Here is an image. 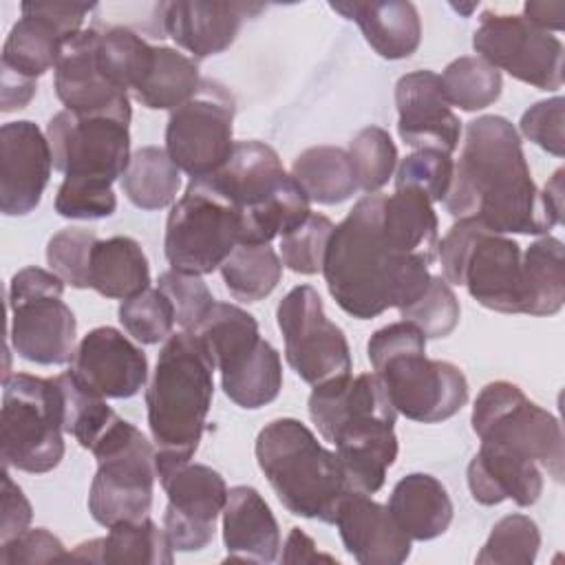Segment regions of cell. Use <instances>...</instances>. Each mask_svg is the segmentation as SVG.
Wrapping results in <instances>:
<instances>
[{
    "mask_svg": "<svg viewBox=\"0 0 565 565\" xmlns=\"http://www.w3.org/2000/svg\"><path fill=\"white\" fill-rule=\"evenodd\" d=\"M444 207L455 218H477L497 234H545L563 223L534 185L516 128L499 115L466 126Z\"/></svg>",
    "mask_w": 565,
    "mask_h": 565,
    "instance_id": "6da1fadb",
    "label": "cell"
},
{
    "mask_svg": "<svg viewBox=\"0 0 565 565\" xmlns=\"http://www.w3.org/2000/svg\"><path fill=\"white\" fill-rule=\"evenodd\" d=\"M386 194L362 196L335 225L322 274L338 307L371 320L386 309L413 302L430 280V263L399 254L384 234L382 207Z\"/></svg>",
    "mask_w": 565,
    "mask_h": 565,
    "instance_id": "7a4b0ae2",
    "label": "cell"
},
{
    "mask_svg": "<svg viewBox=\"0 0 565 565\" xmlns=\"http://www.w3.org/2000/svg\"><path fill=\"white\" fill-rule=\"evenodd\" d=\"M309 417L335 446L351 492H377L397 459V411L382 380L375 373H349L313 386Z\"/></svg>",
    "mask_w": 565,
    "mask_h": 565,
    "instance_id": "3957f363",
    "label": "cell"
},
{
    "mask_svg": "<svg viewBox=\"0 0 565 565\" xmlns=\"http://www.w3.org/2000/svg\"><path fill=\"white\" fill-rule=\"evenodd\" d=\"M214 369L205 344L190 331L172 333L161 347L146 388L157 477L194 457L214 395Z\"/></svg>",
    "mask_w": 565,
    "mask_h": 565,
    "instance_id": "277c9868",
    "label": "cell"
},
{
    "mask_svg": "<svg viewBox=\"0 0 565 565\" xmlns=\"http://www.w3.org/2000/svg\"><path fill=\"white\" fill-rule=\"evenodd\" d=\"M375 375L406 419L437 424L468 402L466 375L446 360L426 358V335L406 320L377 329L366 344Z\"/></svg>",
    "mask_w": 565,
    "mask_h": 565,
    "instance_id": "5b68a950",
    "label": "cell"
},
{
    "mask_svg": "<svg viewBox=\"0 0 565 565\" xmlns=\"http://www.w3.org/2000/svg\"><path fill=\"white\" fill-rule=\"evenodd\" d=\"M256 461L280 503L296 516L333 523L351 492L338 455L327 450L298 419L269 422L256 437Z\"/></svg>",
    "mask_w": 565,
    "mask_h": 565,
    "instance_id": "8992f818",
    "label": "cell"
},
{
    "mask_svg": "<svg viewBox=\"0 0 565 565\" xmlns=\"http://www.w3.org/2000/svg\"><path fill=\"white\" fill-rule=\"evenodd\" d=\"M437 256L448 285H463L486 309L523 313V254L516 241L490 232L477 218H459L441 238Z\"/></svg>",
    "mask_w": 565,
    "mask_h": 565,
    "instance_id": "52a82bcc",
    "label": "cell"
},
{
    "mask_svg": "<svg viewBox=\"0 0 565 565\" xmlns=\"http://www.w3.org/2000/svg\"><path fill=\"white\" fill-rule=\"evenodd\" d=\"M0 448L4 468L31 475L53 470L64 457L62 391L55 377L15 373L4 377Z\"/></svg>",
    "mask_w": 565,
    "mask_h": 565,
    "instance_id": "ba28073f",
    "label": "cell"
},
{
    "mask_svg": "<svg viewBox=\"0 0 565 565\" xmlns=\"http://www.w3.org/2000/svg\"><path fill=\"white\" fill-rule=\"evenodd\" d=\"M90 452L97 459L88 492L90 516L104 527L146 519L157 477L154 448L146 435L117 417Z\"/></svg>",
    "mask_w": 565,
    "mask_h": 565,
    "instance_id": "9c48e42d",
    "label": "cell"
},
{
    "mask_svg": "<svg viewBox=\"0 0 565 565\" xmlns=\"http://www.w3.org/2000/svg\"><path fill=\"white\" fill-rule=\"evenodd\" d=\"M470 422L481 444L527 457L543 466L554 481H563L561 424L550 411L530 402L516 384L505 380L486 384L475 399Z\"/></svg>",
    "mask_w": 565,
    "mask_h": 565,
    "instance_id": "30bf717a",
    "label": "cell"
},
{
    "mask_svg": "<svg viewBox=\"0 0 565 565\" xmlns=\"http://www.w3.org/2000/svg\"><path fill=\"white\" fill-rule=\"evenodd\" d=\"M64 280L42 267L20 269L9 285V342L33 364H66L75 353L77 322L62 300Z\"/></svg>",
    "mask_w": 565,
    "mask_h": 565,
    "instance_id": "8fae6325",
    "label": "cell"
},
{
    "mask_svg": "<svg viewBox=\"0 0 565 565\" xmlns=\"http://www.w3.org/2000/svg\"><path fill=\"white\" fill-rule=\"evenodd\" d=\"M241 245V212L205 179H190L166 221L163 249L174 271L212 274Z\"/></svg>",
    "mask_w": 565,
    "mask_h": 565,
    "instance_id": "7c38bea8",
    "label": "cell"
},
{
    "mask_svg": "<svg viewBox=\"0 0 565 565\" xmlns=\"http://www.w3.org/2000/svg\"><path fill=\"white\" fill-rule=\"evenodd\" d=\"M285 338L287 364L300 380L320 386L351 373V349L344 331L324 316L322 298L311 285L294 287L276 309Z\"/></svg>",
    "mask_w": 565,
    "mask_h": 565,
    "instance_id": "4fadbf2b",
    "label": "cell"
},
{
    "mask_svg": "<svg viewBox=\"0 0 565 565\" xmlns=\"http://www.w3.org/2000/svg\"><path fill=\"white\" fill-rule=\"evenodd\" d=\"M53 168L64 179L113 185L130 163L128 121L60 110L46 126Z\"/></svg>",
    "mask_w": 565,
    "mask_h": 565,
    "instance_id": "5bb4252c",
    "label": "cell"
},
{
    "mask_svg": "<svg viewBox=\"0 0 565 565\" xmlns=\"http://www.w3.org/2000/svg\"><path fill=\"white\" fill-rule=\"evenodd\" d=\"M234 110L232 93L214 79H203L199 93L170 113L166 152L190 179H205L230 159Z\"/></svg>",
    "mask_w": 565,
    "mask_h": 565,
    "instance_id": "9a60e30c",
    "label": "cell"
},
{
    "mask_svg": "<svg viewBox=\"0 0 565 565\" xmlns=\"http://www.w3.org/2000/svg\"><path fill=\"white\" fill-rule=\"evenodd\" d=\"M481 60L539 90L563 86V42L523 15L483 11L472 35Z\"/></svg>",
    "mask_w": 565,
    "mask_h": 565,
    "instance_id": "2e32d148",
    "label": "cell"
},
{
    "mask_svg": "<svg viewBox=\"0 0 565 565\" xmlns=\"http://www.w3.org/2000/svg\"><path fill=\"white\" fill-rule=\"evenodd\" d=\"M168 494L163 530L179 552L203 550L216 530V516L227 501L223 477L203 463H181L159 475Z\"/></svg>",
    "mask_w": 565,
    "mask_h": 565,
    "instance_id": "e0dca14e",
    "label": "cell"
},
{
    "mask_svg": "<svg viewBox=\"0 0 565 565\" xmlns=\"http://www.w3.org/2000/svg\"><path fill=\"white\" fill-rule=\"evenodd\" d=\"M68 371L90 393L126 399L143 388L148 358L121 331L97 327L75 347Z\"/></svg>",
    "mask_w": 565,
    "mask_h": 565,
    "instance_id": "ac0fdd59",
    "label": "cell"
},
{
    "mask_svg": "<svg viewBox=\"0 0 565 565\" xmlns=\"http://www.w3.org/2000/svg\"><path fill=\"white\" fill-rule=\"evenodd\" d=\"M99 29H82L62 49L55 64V95L66 110L77 115H106L130 124V97L115 88L97 66Z\"/></svg>",
    "mask_w": 565,
    "mask_h": 565,
    "instance_id": "d6986e66",
    "label": "cell"
},
{
    "mask_svg": "<svg viewBox=\"0 0 565 565\" xmlns=\"http://www.w3.org/2000/svg\"><path fill=\"white\" fill-rule=\"evenodd\" d=\"M53 154L49 139L33 121H9L0 128V210L24 216L40 205Z\"/></svg>",
    "mask_w": 565,
    "mask_h": 565,
    "instance_id": "ffe728a7",
    "label": "cell"
},
{
    "mask_svg": "<svg viewBox=\"0 0 565 565\" xmlns=\"http://www.w3.org/2000/svg\"><path fill=\"white\" fill-rule=\"evenodd\" d=\"M397 132L415 150L452 154L459 146L461 121L444 97L441 77L433 71H413L395 84Z\"/></svg>",
    "mask_w": 565,
    "mask_h": 565,
    "instance_id": "44dd1931",
    "label": "cell"
},
{
    "mask_svg": "<svg viewBox=\"0 0 565 565\" xmlns=\"http://www.w3.org/2000/svg\"><path fill=\"white\" fill-rule=\"evenodd\" d=\"M260 9L263 4L252 2H163L159 22L181 49L203 60L223 53L236 40L245 18Z\"/></svg>",
    "mask_w": 565,
    "mask_h": 565,
    "instance_id": "7402d4cb",
    "label": "cell"
},
{
    "mask_svg": "<svg viewBox=\"0 0 565 565\" xmlns=\"http://www.w3.org/2000/svg\"><path fill=\"white\" fill-rule=\"evenodd\" d=\"M333 523L344 550L362 565H399L411 556V539L388 508L364 492L344 494Z\"/></svg>",
    "mask_w": 565,
    "mask_h": 565,
    "instance_id": "603a6c76",
    "label": "cell"
},
{
    "mask_svg": "<svg viewBox=\"0 0 565 565\" xmlns=\"http://www.w3.org/2000/svg\"><path fill=\"white\" fill-rule=\"evenodd\" d=\"M278 152L263 141H238L230 159L205 181L243 214L263 205L287 179Z\"/></svg>",
    "mask_w": 565,
    "mask_h": 565,
    "instance_id": "cb8c5ba5",
    "label": "cell"
},
{
    "mask_svg": "<svg viewBox=\"0 0 565 565\" xmlns=\"http://www.w3.org/2000/svg\"><path fill=\"white\" fill-rule=\"evenodd\" d=\"M221 514L227 561L274 563L278 558L280 530L271 508L256 488H230Z\"/></svg>",
    "mask_w": 565,
    "mask_h": 565,
    "instance_id": "d4e9b609",
    "label": "cell"
},
{
    "mask_svg": "<svg viewBox=\"0 0 565 565\" xmlns=\"http://www.w3.org/2000/svg\"><path fill=\"white\" fill-rule=\"evenodd\" d=\"M468 488L481 505H497L512 499L516 505L530 508L543 492V475L536 461L481 444L468 463Z\"/></svg>",
    "mask_w": 565,
    "mask_h": 565,
    "instance_id": "484cf974",
    "label": "cell"
},
{
    "mask_svg": "<svg viewBox=\"0 0 565 565\" xmlns=\"http://www.w3.org/2000/svg\"><path fill=\"white\" fill-rule=\"evenodd\" d=\"M331 9L353 20L371 49L384 60H402L417 51L422 22L413 2L369 0V2H331Z\"/></svg>",
    "mask_w": 565,
    "mask_h": 565,
    "instance_id": "4316f807",
    "label": "cell"
},
{
    "mask_svg": "<svg viewBox=\"0 0 565 565\" xmlns=\"http://www.w3.org/2000/svg\"><path fill=\"white\" fill-rule=\"evenodd\" d=\"M104 539L79 543L64 561H88L110 565H170L172 543L166 530H159L148 516L141 521H124L113 527Z\"/></svg>",
    "mask_w": 565,
    "mask_h": 565,
    "instance_id": "83f0119b",
    "label": "cell"
},
{
    "mask_svg": "<svg viewBox=\"0 0 565 565\" xmlns=\"http://www.w3.org/2000/svg\"><path fill=\"white\" fill-rule=\"evenodd\" d=\"M386 508L411 541L437 539L452 521V501L444 483L426 472L402 477Z\"/></svg>",
    "mask_w": 565,
    "mask_h": 565,
    "instance_id": "f1b7e54d",
    "label": "cell"
},
{
    "mask_svg": "<svg viewBox=\"0 0 565 565\" xmlns=\"http://www.w3.org/2000/svg\"><path fill=\"white\" fill-rule=\"evenodd\" d=\"M382 227L399 254L435 263L439 249L437 216L426 194L415 188H399L384 196Z\"/></svg>",
    "mask_w": 565,
    "mask_h": 565,
    "instance_id": "f546056e",
    "label": "cell"
},
{
    "mask_svg": "<svg viewBox=\"0 0 565 565\" xmlns=\"http://www.w3.org/2000/svg\"><path fill=\"white\" fill-rule=\"evenodd\" d=\"M20 9L22 18L11 26L2 46V68L38 79L49 68H55L68 38L29 2Z\"/></svg>",
    "mask_w": 565,
    "mask_h": 565,
    "instance_id": "4dcf8cb0",
    "label": "cell"
},
{
    "mask_svg": "<svg viewBox=\"0 0 565 565\" xmlns=\"http://www.w3.org/2000/svg\"><path fill=\"white\" fill-rule=\"evenodd\" d=\"M192 333L205 344L221 375L243 366L263 342L254 316L230 302H214Z\"/></svg>",
    "mask_w": 565,
    "mask_h": 565,
    "instance_id": "1f68e13d",
    "label": "cell"
},
{
    "mask_svg": "<svg viewBox=\"0 0 565 565\" xmlns=\"http://www.w3.org/2000/svg\"><path fill=\"white\" fill-rule=\"evenodd\" d=\"M88 287L99 296L128 300L150 287V267L141 245L130 236L97 241L90 256Z\"/></svg>",
    "mask_w": 565,
    "mask_h": 565,
    "instance_id": "d6a6232c",
    "label": "cell"
},
{
    "mask_svg": "<svg viewBox=\"0 0 565 565\" xmlns=\"http://www.w3.org/2000/svg\"><path fill=\"white\" fill-rule=\"evenodd\" d=\"M201 82L192 57L170 46H154L152 64L132 97L150 110H177L199 93Z\"/></svg>",
    "mask_w": 565,
    "mask_h": 565,
    "instance_id": "836d02e7",
    "label": "cell"
},
{
    "mask_svg": "<svg viewBox=\"0 0 565 565\" xmlns=\"http://www.w3.org/2000/svg\"><path fill=\"white\" fill-rule=\"evenodd\" d=\"M523 313L554 316L565 300L563 243L554 236L534 241L521 256Z\"/></svg>",
    "mask_w": 565,
    "mask_h": 565,
    "instance_id": "e575fe53",
    "label": "cell"
},
{
    "mask_svg": "<svg viewBox=\"0 0 565 565\" xmlns=\"http://www.w3.org/2000/svg\"><path fill=\"white\" fill-rule=\"evenodd\" d=\"M291 177L309 201L320 205L342 203L358 190L349 152L335 146H313L300 152L291 166Z\"/></svg>",
    "mask_w": 565,
    "mask_h": 565,
    "instance_id": "d590c367",
    "label": "cell"
},
{
    "mask_svg": "<svg viewBox=\"0 0 565 565\" xmlns=\"http://www.w3.org/2000/svg\"><path fill=\"white\" fill-rule=\"evenodd\" d=\"M181 185V170L170 154L157 146H143L132 152L128 170L121 177V190L128 201L141 210H161L174 203Z\"/></svg>",
    "mask_w": 565,
    "mask_h": 565,
    "instance_id": "8d00e7d4",
    "label": "cell"
},
{
    "mask_svg": "<svg viewBox=\"0 0 565 565\" xmlns=\"http://www.w3.org/2000/svg\"><path fill=\"white\" fill-rule=\"evenodd\" d=\"M218 269L236 300L258 302L280 282L282 260L269 245H236Z\"/></svg>",
    "mask_w": 565,
    "mask_h": 565,
    "instance_id": "74e56055",
    "label": "cell"
},
{
    "mask_svg": "<svg viewBox=\"0 0 565 565\" xmlns=\"http://www.w3.org/2000/svg\"><path fill=\"white\" fill-rule=\"evenodd\" d=\"M154 46L126 26L99 31L97 66L99 73L119 90L128 93L139 86L152 64Z\"/></svg>",
    "mask_w": 565,
    "mask_h": 565,
    "instance_id": "f35d334b",
    "label": "cell"
},
{
    "mask_svg": "<svg viewBox=\"0 0 565 565\" xmlns=\"http://www.w3.org/2000/svg\"><path fill=\"white\" fill-rule=\"evenodd\" d=\"M221 384L225 395L241 408H260L274 402L282 388V364L278 351L263 340L243 366L221 375Z\"/></svg>",
    "mask_w": 565,
    "mask_h": 565,
    "instance_id": "ab89813d",
    "label": "cell"
},
{
    "mask_svg": "<svg viewBox=\"0 0 565 565\" xmlns=\"http://www.w3.org/2000/svg\"><path fill=\"white\" fill-rule=\"evenodd\" d=\"M441 77L444 97L450 106H459L466 113L483 110L501 95V71L481 60L479 55H463L452 60Z\"/></svg>",
    "mask_w": 565,
    "mask_h": 565,
    "instance_id": "60d3db41",
    "label": "cell"
},
{
    "mask_svg": "<svg viewBox=\"0 0 565 565\" xmlns=\"http://www.w3.org/2000/svg\"><path fill=\"white\" fill-rule=\"evenodd\" d=\"M55 380L62 391L64 430L71 433L82 448L93 450V446L119 415L106 404L104 397L84 388L71 375V371L57 375Z\"/></svg>",
    "mask_w": 565,
    "mask_h": 565,
    "instance_id": "b9f144b4",
    "label": "cell"
},
{
    "mask_svg": "<svg viewBox=\"0 0 565 565\" xmlns=\"http://www.w3.org/2000/svg\"><path fill=\"white\" fill-rule=\"evenodd\" d=\"M349 159L355 172L358 190L375 194L393 177L397 148L384 128L366 126L349 143Z\"/></svg>",
    "mask_w": 565,
    "mask_h": 565,
    "instance_id": "7bdbcfd3",
    "label": "cell"
},
{
    "mask_svg": "<svg viewBox=\"0 0 565 565\" xmlns=\"http://www.w3.org/2000/svg\"><path fill=\"white\" fill-rule=\"evenodd\" d=\"M541 547L539 525L525 514H508L499 519L477 554V563L494 565H530Z\"/></svg>",
    "mask_w": 565,
    "mask_h": 565,
    "instance_id": "ee69618b",
    "label": "cell"
},
{
    "mask_svg": "<svg viewBox=\"0 0 565 565\" xmlns=\"http://www.w3.org/2000/svg\"><path fill=\"white\" fill-rule=\"evenodd\" d=\"M406 322H413L426 338H446L459 322V300L441 276H430L426 289L406 307L397 309Z\"/></svg>",
    "mask_w": 565,
    "mask_h": 565,
    "instance_id": "f6af8a7d",
    "label": "cell"
},
{
    "mask_svg": "<svg viewBox=\"0 0 565 565\" xmlns=\"http://www.w3.org/2000/svg\"><path fill=\"white\" fill-rule=\"evenodd\" d=\"M119 322L141 344H157L172 335L174 309L161 289H146L119 305Z\"/></svg>",
    "mask_w": 565,
    "mask_h": 565,
    "instance_id": "bcb514c9",
    "label": "cell"
},
{
    "mask_svg": "<svg viewBox=\"0 0 565 565\" xmlns=\"http://www.w3.org/2000/svg\"><path fill=\"white\" fill-rule=\"evenodd\" d=\"M335 225L324 214H309L305 223L280 236V260L287 269L296 274H318L322 271L329 238Z\"/></svg>",
    "mask_w": 565,
    "mask_h": 565,
    "instance_id": "7dc6e473",
    "label": "cell"
},
{
    "mask_svg": "<svg viewBox=\"0 0 565 565\" xmlns=\"http://www.w3.org/2000/svg\"><path fill=\"white\" fill-rule=\"evenodd\" d=\"M97 236L84 227H64L49 238L46 263L66 285L75 289L88 287L90 256L97 245Z\"/></svg>",
    "mask_w": 565,
    "mask_h": 565,
    "instance_id": "c3c4849f",
    "label": "cell"
},
{
    "mask_svg": "<svg viewBox=\"0 0 565 565\" xmlns=\"http://www.w3.org/2000/svg\"><path fill=\"white\" fill-rule=\"evenodd\" d=\"M452 170L455 163L450 154L439 150H415L397 166L395 190L415 188L426 194L430 203L444 201L452 181Z\"/></svg>",
    "mask_w": 565,
    "mask_h": 565,
    "instance_id": "681fc988",
    "label": "cell"
},
{
    "mask_svg": "<svg viewBox=\"0 0 565 565\" xmlns=\"http://www.w3.org/2000/svg\"><path fill=\"white\" fill-rule=\"evenodd\" d=\"M166 298L170 300L174 309V320L181 324L183 331H194L205 313L216 302L207 289V285L196 274H183V271H163L159 276V287Z\"/></svg>",
    "mask_w": 565,
    "mask_h": 565,
    "instance_id": "f907efd6",
    "label": "cell"
},
{
    "mask_svg": "<svg viewBox=\"0 0 565 565\" xmlns=\"http://www.w3.org/2000/svg\"><path fill=\"white\" fill-rule=\"evenodd\" d=\"M117 210V196L113 185L95 181L64 179L55 194V212L64 218L97 221Z\"/></svg>",
    "mask_w": 565,
    "mask_h": 565,
    "instance_id": "816d5d0a",
    "label": "cell"
},
{
    "mask_svg": "<svg viewBox=\"0 0 565 565\" xmlns=\"http://www.w3.org/2000/svg\"><path fill=\"white\" fill-rule=\"evenodd\" d=\"M563 110H565V99L563 97H552L545 102H536L530 106L519 126L521 132L534 141L539 148L554 157H563L565 152V137H563Z\"/></svg>",
    "mask_w": 565,
    "mask_h": 565,
    "instance_id": "f5cc1de1",
    "label": "cell"
},
{
    "mask_svg": "<svg viewBox=\"0 0 565 565\" xmlns=\"http://www.w3.org/2000/svg\"><path fill=\"white\" fill-rule=\"evenodd\" d=\"M64 543L44 527L24 530L11 541L0 543V563L2 565H35L64 561Z\"/></svg>",
    "mask_w": 565,
    "mask_h": 565,
    "instance_id": "db71d44e",
    "label": "cell"
},
{
    "mask_svg": "<svg viewBox=\"0 0 565 565\" xmlns=\"http://www.w3.org/2000/svg\"><path fill=\"white\" fill-rule=\"evenodd\" d=\"M31 505L22 490L13 483L9 472L2 475V521H0V543L11 541L20 532H24L31 523Z\"/></svg>",
    "mask_w": 565,
    "mask_h": 565,
    "instance_id": "11a10c76",
    "label": "cell"
},
{
    "mask_svg": "<svg viewBox=\"0 0 565 565\" xmlns=\"http://www.w3.org/2000/svg\"><path fill=\"white\" fill-rule=\"evenodd\" d=\"M38 90L35 79L22 77L9 68H2L0 77V108L2 113H11L15 108H24Z\"/></svg>",
    "mask_w": 565,
    "mask_h": 565,
    "instance_id": "9f6ffc18",
    "label": "cell"
},
{
    "mask_svg": "<svg viewBox=\"0 0 565 565\" xmlns=\"http://www.w3.org/2000/svg\"><path fill=\"white\" fill-rule=\"evenodd\" d=\"M282 563H316V561H327V563H338L333 556L322 554L316 550V543L311 536H307L300 527H291L282 554H280Z\"/></svg>",
    "mask_w": 565,
    "mask_h": 565,
    "instance_id": "6f0895ef",
    "label": "cell"
},
{
    "mask_svg": "<svg viewBox=\"0 0 565 565\" xmlns=\"http://www.w3.org/2000/svg\"><path fill=\"white\" fill-rule=\"evenodd\" d=\"M525 20L543 31H561L563 29V2H525Z\"/></svg>",
    "mask_w": 565,
    "mask_h": 565,
    "instance_id": "680465c9",
    "label": "cell"
},
{
    "mask_svg": "<svg viewBox=\"0 0 565 565\" xmlns=\"http://www.w3.org/2000/svg\"><path fill=\"white\" fill-rule=\"evenodd\" d=\"M563 170H556L554 177L545 183L541 196H543V203L563 221Z\"/></svg>",
    "mask_w": 565,
    "mask_h": 565,
    "instance_id": "91938a15",
    "label": "cell"
}]
</instances>
